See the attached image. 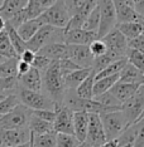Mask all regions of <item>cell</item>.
Returning a JSON list of instances; mask_svg holds the SVG:
<instances>
[{
    "label": "cell",
    "mask_w": 144,
    "mask_h": 147,
    "mask_svg": "<svg viewBox=\"0 0 144 147\" xmlns=\"http://www.w3.org/2000/svg\"><path fill=\"white\" fill-rule=\"evenodd\" d=\"M43 87L57 107L63 106V98L67 89L63 82V76L59 71L58 62H52L49 68L42 74V88Z\"/></svg>",
    "instance_id": "cell-1"
},
{
    "label": "cell",
    "mask_w": 144,
    "mask_h": 147,
    "mask_svg": "<svg viewBox=\"0 0 144 147\" xmlns=\"http://www.w3.org/2000/svg\"><path fill=\"white\" fill-rule=\"evenodd\" d=\"M65 8L68 13L70 20L65 30L72 29H82L86 18L91 10L98 5V1L93 0H72V1H63Z\"/></svg>",
    "instance_id": "cell-2"
},
{
    "label": "cell",
    "mask_w": 144,
    "mask_h": 147,
    "mask_svg": "<svg viewBox=\"0 0 144 147\" xmlns=\"http://www.w3.org/2000/svg\"><path fill=\"white\" fill-rule=\"evenodd\" d=\"M99 116H100V121L102 123V128H104V132H105L106 141L116 140L129 127V123L121 111L110 112V113H100Z\"/></svg>",
    "instance_id": "cell-3"
},
{
    "label": "cell",
    "mask_w": 144,
    "mask_h": 147,
    "mask_svg": "<svg viewBox=\"0 0 144 147\" xmlns=\"http://www.w3.org/2000/svg\"><path fill=\"white\" fill-rule=\"evenodd\" d=\"M20 105L25 106L31 111H55L56 105L48 96L42 94L41 92H32L19 87L16 91Z\"/></svg>",
    "instance_id": "cell-4"
},
{
    "label": "cell",
    "mask_w": 144,
    "mask_h": 147,
    "mask_svg": "<svg viewBox=\"0 0 144 147\" xmlns=\"http://www.w3.org/2000/svg\"><path fill=\"white\" fill-rule=\"evenodd\" d=\"M32 111L25 106H16L8 115L0 117V129H22L28 128Z\"/></svg>",
    "instance_id": "cell-5"
},
{
    "label": "cell",
    "mask_w": 144,
    "mask_h": 147,
    "mask_svg": "<svg viewBox=\"0 0 144 147\" xmlns=\"http://www.w3.org/2000/svg\"><path fill=\"white\" fill-rule=\"evenodd\" d=\"M38 19L43 25H49L57 29H65L68 24L70 16L63 1H55V4L49 6L42 15H39Z\"/></svg>",
    "instance_id": "cell-6"
},
{
    "label": "cell",
    "mask_w": 144,
    "mask_h": 147,
    "mask_svg": "<svg viewBox=\"0 0 144 147\" xmlns=\"http://www.w3.org/2000/svg\"><path fill=\"white\" fill-rule=\"evenodd\" d=\"M144 108V86H140L139 89L130 97L128 101L121 103L120 111L125 116L129 126L136 123Z\"/></svg>",
    "instance_id": "cell-7"
},
{
    "label": "cell",
    "mask_w": 144,
    "mask_h": 147,
    "mask_svg": "<svg viewBox=\"0 0 144 147\" xmlns=\"http://www.w3.org/2000/svg\"><path fill=\"white\" fill-rule=\"evenodd\" d=\"M100 10V23L98 29V39H102L110 30H113L116 25L115 9L111 0L98 1Z\"/></svg>",
    "instance_id": "cell-8"
},
{
    "label": "cell",
    "mask_w": 144,
    "mask_h": 147,
    "mask_svg": "<svg viewBox=\"0 0 144 147\" xmlns=\"http://www.w3.org/2000/svg\"><path fill=\"white\" fill-rule=\"evenodd\" d=\"M56 118L53 121V132L73 135V112L66 106H58L55 108Z\"/></svg>",
    "instance_id": "cell-9"
},
{
    "label": "cell",
    "mask_w": 144,
    "mask_h": 147,
    "mask_svg": "<svg viewBox=\"0 0 144 147\" xmlns=\"http://www.w3.org/2000/svg\"><path fill=\"white\" fill-rule=\"evenodd\" d=\"M116 15V24L133 22H144L134 10V0H115L113 1Z\"/></svg>",
    "instance_id": "cell-10"
},
{
    "label": "cell",
    "mask_w": 144,
    "mask_h": 147,
    "mask_svg": "<svg viewBox=\"0 0 144 147\" xmlns=\"http://www.w3.org/2000/svg\"><path fill=\"white\" fill-rule=\"evenodd\" d=\"M100 40L104 42V44L108 48V52H111L114 54H116L119 58H125V52L128 49V40H126L125 36L116 28L110 30Z\"/></svg>",
    "instance_id": "cell-11"
},
{
    "label": "cell",
    "mask_w": 144,
    "mask_h": 147,
    "mask_svg": "<svg viewBox=\"0 0 144 147\" xmlns=\"http://www.w3.org/2000/svg\"><path fill=\"white\" fill-rule=\"evenodd\" d=\"M31 132L28 128L22 129H0V147H14L28 143Z\"/></svg>",
    "instance_id": "cell-12"
},
{
    "label": "cell",
    "mask_w": 144,
    "mask_h": 147,
    "mask_svg": "<svg viewBox=\"0 0 144 147\" xmlns=\"http://www.w3.org/2000/svg\"><path fill=\"white\" fill-rule=\"evenodd\" d=\"M86 141L91 143L93 147H100L102 143L106 142L105 132L102 128V123L100 121V116L96 113H91L89 116V127H87V135H86Z\"/></svg>",
    "instance_id": "cell-13"
},
{
    "label": "cell",
    "mask_w": 144,
    "mask_h": 147,
    "mask_svg": "<svg viewBox=\"0 0 144 147\" xmlns=\"http://www.w3.org/2000/svg\"><path fill=\"white\" fill-rule=\"evenodd\" d=\"M68 47V59L80 68H92L93 55L89 49V45H67Z\"/></svg>",
    "instance_id": "cell-14"
},
{
    "label": "cell",
    "mask_w": 144,
    "mask_h": 147,
    "mask_svg": "<svg viewBox=\"0 0 144 147\" xmlns=\"http://www.w3.org/2000/svg\"><path fill=\"white\" fill-rule=\"evenodd\" d=\"M95 40H98V34L96 33L86 32L83 29L65 30L66 45H90Z\"/></svg>",
    "instance_id": "cell-15"
},
{
    "label": "cell",
    "mask_w": 144,
    "mask_h": 147,
    "mask_svg": "<svg viewBox=\"0 0 144 147\" xmlns=\"http://www.w3.org/2000/svg\"><path fill=\"white\" fill-rule=\"evenodd\" d=\"M37 54L46 57L52 62H61L68 59V47L63 43H49L39 49Z\"/></svg>",
    "instance_id": "cell-16"
},
{
    "label": "cell",
    "mask_w": 144,
    "mask_h": 147,
    "mask_svg": "<svg viewBox=\"0 0 144 147\" xmlns=\"http://www.w3.org/2000/svg\"><path fill=\"white\" fill-rule=\"evenodd\" d=\"M18 83L20 88L28 89L32 92L42 91V74L37 69L31 68V71L24 76L18 77Z\"/></svg>",
    "instance_id": "cell-17"
},
{
    "label": "cell",
    "mask_w": 144,
    "mask_h": 147,
    "mask_svg": "<svg viewBox=\"0 0 144 147\" xmlns=\"http://www.w3.org/2000/svg\"><path fill=\"white\" fill-rule=\"evenodd\" d=\"M56 0H28L24 13L27 16V20H33L37 19L39 15H42L49 6L55 4Z\"/></svg>",
    "instance_id": "cell-18"
},
{
    "label": "cell",
    "mask_w": 144,
    "mask_h": 147,
    "mask_svg": "<svg viewBox=\"0 0 144 147\" xmlns=\"http://www.w3.org/2000/svg\"><path fill=\"white\" fill-rule=\"evenodd\" d=\"M89 113L86 112H73V136L80 142L86 141L89 127Z\"/></svg>",
    "instance_id": "cell-19"
},
{
    "label": "cell",
    "mask_w": 144,
    "mask_h": 147,
    "mask_svg": "<svg viewBox=\"0 0 144 147\" xmlns=\"http://www.w3.org/2000/svg\"><path fill=\"white\" fill-rule=\"evenodd\" d=\"M139 87H140L139 84H128V83L116 82L115 84L111 87V89H110L109 92L111 93L120 103H124L138 91Z\"/></svg>",
    "instance_id": "cell-20"
},
{
    "label": "cell",
    "mask_w": 144,
    "mask_h": 147,
    "mask_svg": "<svg viewBox=\"0 0 144 147\" xmlns=\"http://www.w3.org/2000/svg\"><path fill=\"white\" fill-rule=\"evenodd\" d=\"M92 72V68H81L75 72H71L63 78L65 87L67 91H75L81 83L87 78V76Z\"/></svg>",
    "instance_id": "cell-21"
},
{
    "label": "cell",
    "mask_w": 144,
    "mask_h": 147,
    "mask_svg": "<svg viewBox=\"0 0 144 147\" xmlns=\"http://www.w3.org/2000/svg\"><path fill=\"white\" fill-rule=\"evenodd\" d=\"M27 0H4L0 6V16L5 22L10 20L16 13H19L27 5Z\"/></svg>",
    "instance_id": "cell-22"
},
{
    "label": "cell",
    "mask_w": 144,
    "mask_h": 147,
    "mask_svg": "<svg viewBox=\"0 0 144 147\" xmlns=\"http://www.w3.org/2000/svg\"><path fill=\"white\" fill-rule=\"evenodd\" d=\"M143 73H140L136 68L126 63L125 67L121 69L119 74V81L120 83H128V84H143Z\"/></svg>",
    "instance_id": "cell-23"
},
{
    "label": "cell",
    "mask_w": 144,
    "mask_h": 147,
    "mask_svg": "<svg viewBox=\"0 0 144 147\" xmlns=\"http://www.w3.org/2000/svg\"><path fill=\"white\" fill-rule=\"evenodd\" d=\"M115 28L125 36L126 40H132L144 33V22L123 23V24H116Z\"/></svg>",
    "instance_id": "cell-24"
},
{
    "label": "cell",
    "mask_w": 144,
    "mask_h": 147,
    "mask_svg": "<svg viewBox=\"0 0 144 147\" xmlns=\"http://www.w3.org/2000/svg\"><path fill=\"white\" fill-rule=\"evenodd\" d=\"M28 129L32 135L34 136H42V135H47V133H55L53 132V125L49 122H46L43 119L34 117L32 115L31 119L28 123Z\"/></svg>",
    "instance_id": "cell-25"
},
{
    "label": "cell",
    "mask_w": 144,
    "mask_h": 147,
    "mask_svg": "<svg viewBox=\"0 0 144 147\" xmlns=\"http://www.w3.org/2000/svg\"><path fill=\"white\" fill-rule=\"evenodd\" d=\"M93 84H95V73L91 72L87 78L75 89V94L81 99H93Z\"/></svg>",
    "instance_id": "cell-26"
},
{
    "label": "cell",
    "mask_w": 144,
    "mask_h": 147,
    "mask_svg": "<svg viewBox=\"0 0 144 147\" xmlns=\"http://www.w3.org/2000/svg\"><path fill=\"white\" fill-rule=\"evenodd\" d=\"M42 25L43 24L41 23V20L37 18V19H33V20H28V22L23 23V24L16 29V32H18L19 36L27 43L37 32L39 30V28H41Z\"/></svg>",
    "instance_id": "cell-27"
},
{
    "label": "cell",
    "mask_w": 144,
    "mask_h": 147,
    "mask_svg": "<svg viewBox=\"0 0 144 147\" xmlns=\"http://www.w3.org/2000/svg\"><path fill=\"white\" fill-rule=\"evenodd\" d=\"M120 74V73H119ZM119 74H114L105 78H100L95 81L93 84V97H98L102 93H106L111 89V87L119 81Z\"/></svg>",
    "instance_id": "cell-28"
},
{
    "label": "cell",
    "mask_w": 144,
    "mask_h": 147,
    "mask_svg": "<svg viewBox=\"0 0 144 147\" xmlns=\"http://www.w3.org/2000/svg\"><path fill=\"white\" fill-rule=\"evenodd\" d=\"M6 23V22H5ZM5 32L6 34H8V38H9V42H10V44L13 47V49H14V52L16 53V55H20L23 52L27 49V45H25V42L23 40V39L19 36L18 32H16V29L12 28L9 24H5Z\"/></svg>",
    "instance_id": "cell-29"
},
{
    "label": "cell",
    "mask_w": 144,
    "mask_h": 147,
    "mask_svg": "<svg viewBox=\"0 0 144 147\" xmlns=\"http://www.w3.org/2000/svg\"><path fill=\"white\" fill-rule=\"evenodd\" d=\"M120 59H123V58H119L118 55L114 54V53H111V52H106L105 54H102L100 57H96V58L93 59L92 72L95 73V74H98V73L104 71L108 65L111 64V63L116 62V61H120Z\"/></svg>",
    "instance_id": "cell-30"
},
{
    "label": "cell",
    "mask_w": 144,
    "mask_h": 147,
    "mask_svg": "<svg viewBox=\"0 0 144 147\" xmlns=\"http://www.w3.org/2000/svg\"><path fill=\"white\" fill-rule=\"evenodd\" d=\"M29 147H56V133L34 136L31 133Z\"/></svg>",
    "instance_id": "cell-31"
},
{
    "label": "cell",
    "mask_w": 144,
    "mask_h": 147,
    "mask_svg": "<svg viewBox=\"0 0 144 147\" xmlns=\"http://www.w3.org/2000/svg\"><path fill=\"white\" fill-rule=\"evenodd\" d=\"M135 138H136V125L134 123V125L129 126L128 128L116 138V143H118V147H125V146L133 147L134 142H135Z\"/></svg>",
    "instance_id": "cell-32"
},
{
    "label": "cell",
    "mask_w": 144,
    "mask_h": 147,
    "mask_svg": "<svg viewBox=\"0 0 144 147\" xmlns=\"http://www.w3.org/2000/svg\"><path fill=\"white\" fill-rule=\"evenodd\" d=\"M125 59L130 65H133L134 68H136L140 73L144 74V54L138 51L128 48L125 52Z\"/></svg>",
    "instance_id": "cell-33"
},
{
    "label": "cell",
    "mask_w": 144,
    "mask_h": 147,
    "mask_svg": "<svg viewBox=\"0 0 144 147\" xmlns=\"http://www.w3.org/2000/svg\"><path fill=\"white\" fill-rule=\"evenodd\" d=\"M99 23H100V10H99V4H98L91 10V13L89 14L87 18H86L82 29L86 32H92V33H96V34H98Z\"/></svg>",
    "instance_id": "cell-34"
},
{
    "label": "cell",
    "mask_w": 144,
    "mask_h": 147,
    "mask_svg": "<svg viewBox=\"0 0 144 147\" xmlns=\"http://www.w3.org/2000/svg\"><path fill=\"white\" fill-rule=\"evenodd\" d=\"M126 63H128V62H126L125 58H123V59H120V61H116V62L111 63V64L106 67L104 71L98 73V74H95V81H96V79H100V78H105V77L114 76V74H119V73L121 72V69L125 67Z\"/></svg>",
    "instance_id": "cell-35"
},
{
    "label": "cell",
    "mask_w": 144,
    "mask_h": 147,
    "mask_svg": "<svg viewBox=\"0 0 144 147\" xmlns=\"http://www.w3.org/2000/svg\"><path fill=\"white\" fill-rule=\"evenodd\" d=\"M19 58H10L0 64V79L12 78V77H18L16 74V63Z\"/></svg>",
    "instance_id": "cell-36"
},
{
    "label": "cell",
    "mask_w": 144,
    "mask_h": 147,
    "mask_svg": "<svg viewBox=\"0 0 144 147\" xmlns=\"http://www.w3.org/2000/svg\"><path fill=\"white\" fill-rule=\"evenodd\" d=\"M20 105L19 98L16 96V93H12V94L5 96L4 98L0 101V116L8 115L9 112H12L16 106Z\"/></svg>",
    "instance_id": "cell-37"
},
{
    "label": "cell",
    "mask_w": 144,
    "mask_h": 147,
    "mask_svg": "<svg viewBox=\"0 0 144 147\" xmlns=\"http://www.w3.org/2000/svg\"><path fill=\"white\" fill-rule=\"evenodd\" d=\"M0 55L5 57V58L10 59V58H19L16 55V53L14 52L13 47L9 42V38H8V34L6 32H1L0 33Z\"/></svg>",
    "instance_id": "cell-38"
},
{
    "label": "cell",
    "mask_w": 144,
    "mask_h": 147,
    "mask_svg": "<svg viewBox=\"0 0 144 147\" xmlns=\"http://www.w3.org/2000/svg\"><path fill=\"white\" fill-rule=\"evenodd\" d=\"M80 142L73 135L56 133V147H77Z\"/></svg>",
    "instance_id": "cell-39"
},
{
    "label": "cell",
    "mask_w": 144,
    "mask_h": 147,
    "mask_svg": "<svg viewBox=\"0 0 144 147\" xmlns=\"http://www.w3.org/2000/svg\"><path fill=\"white\" fill-rule=\"evenodd\" d=\"M93 101H96L98 103H100V105L106 106V107H120L121 106V103H120L110 92L102 93V94H100L98 97H93Z\"/></svg>",
    "instance_id": "cell-40"
},
{
    "label": "cell",
    "mask_w": 144,
    "mask_h": 147,
    "mask_svg": "<svg viewBox=\"0 0 144 147\" xmlns=\"http://www.w3.org/2000/svg\"><path fill=\"white\" fill-rule=\"evenodd\" d=\"M51 63H52V61L47 59L46 57L35 54V58H34V61H33V63H32V68L37 69V71L41 73V74H43V73H44L47 69L49 68Z\"/></svg>",
    "instance_id": "cell-41"
},
{
    "label": "cell",
    "mask_w": 144,
    "mask_h": 147,
    "mask_svg": "<svg viewBox=\"0 0 144 147\" xmlns=\"http://www.w3.org/2000/svg\"><path fill=\"white\" fill-rule=\"evenodd\" d=\"M89 49H90V52H91V54L93 55V58L105 54V53L108 52V48H106V45L104 44V42L100 40V39H98V40H95V42H92L91 44L89 45Z\"/></svg>",
    "instance_id": "cell-42"
},
{
    "label": "cell",
    "mask_w": 144,
    "mask_h": 147,
    "mask_svg": "<svg viewBox=\"0 0 144 147\" xmlns=\"http://www.w3.org/2000/svg\"><path fill=\"white\" fill-rule=\"evenodd\" d=\"M58 65H59V71H61L63 78H65L67 74H70L71 72H75V71H77V69H81L78 65H76L75 63H73L72 61H70V59H65V61L58 62Z\"/></svg>",
    "instance_id": "cell-43"
},
{
    "label": "cell",
    "mask_w": 144,
    "mask_h": 147,
    "mask_svg": "<svg viewBox=\"0 0 144 147\" xmlns=\"http://www.w3.org/2000/svg\"><path fill=\"white\" fill-rule=\"evenodd\" d=\"M128 48L138 51L142 54H144V33L139 36H136V38L132 39V40H128Z\"/></svg>",
    "instance_id": "cell-44"
},
{
    "label": "cell",
    "mask_w": 144,
    "mask_h": 147,
    "mask_svg": "<svg viewBox=\"0 0 144 147\" xmlns=\"http://www.w3.org/2000/svg\"><path fill=\"white\" fill-rule=\"evenodd\" d=\"M136 138L133 147H143L144 146V118L136 122Z\"/></svg>",
    "instance_id": "cell-45"
},
{
    "label": "cell",
    "mask_w": 144,
    "mask_h": 147,
    "mask_svg": "<svg viewBox=\"0 0 144 147\" xmlns=\"http://www.w3.org/2000/svg\"><path fill=\"white\" fill-rule=\"evenodd\" d=\"M32 115L34 117L43 119L46 122H49L53 125V121L56 118V112L55 111H32Z\"/></svg>",
    "instance_id": "cell-46"
},
{
    "label": "cell",
    "mask_w": 144,
    "mask_h": 147,
    "mask_svg": "<svg viewBox=\"0 0 144 147\" xmlns=\"http://www.w3.org/2000/svg\"><path fill=\"white\" fill-rule=\"evenodd\" d=\"M34 58H35V53L29 51V49H25V51L19 55V61L27 63V64H29L31 67H32V63H33V61H34Z\"/></svg>",
    "instance_id": "cell-47"
},
{
    "label": "cell",
    "mask_w": 144,
    "mask_h": 147,
    "mask_svg": "<svg viewBox=\"0 0 144 147\" xmlns=\"http://www.w3.org/2000/svg\"><path fill=\"white\" fill-rule=\"evenodd\" d=\"M31 68L32 67L29 64H27V63L22 62V61H18V63H16V74H18V77L24 76L25 73H28L31 71Z\"/></svg>",
    "instance_id": "cell-48"
},
{
    "label": "cell",
    "mask_w": 144,
    "mask_h": 147,
    "mask_svg": "<svg viewBox=\"0 0 144 147\" xmlns=\"http://www.w3.org/2000/svg\"><path fill=\"white\" fill-rule=\"evenodd\" d=\"M134 10L140 18L144 19V0H134Z\"/></svg>",
    "instance_id": "cell-49"
},
{
    "label": "cell",
    "mask_w": 144,
    "mask_h": 147,
    "mask_svg": "<svg viewBox=\"0 0 144 147\" xmlns=\"http://www.w3.org/2000/svg\"><path fill=\"white\" fill-rule=\"evenodd\" d=\"M100 147H118L116 140H111V141H106L105 143H102Z\"/></svg>",
    "instance_id": "cell-50"
},
{
    "label": "cell",
    "mask_w": 144,
    "mask_h": 147,
    "mask_svg": "<svg viewBox=\"0 0 144 147\" xmlns=\"http://www.w3.org/2000/svg\"><path fill=\"white\" fill-rule=\"evenodd\" d=\"M5 24H6V23H5V20H4V19H3V18H1V16H0V33L5 30Z\"/></svg>",
    "instance_id": "cell-51"
},
{
    "label": "cell",
    "mask_w": 144,
    "mask_h": 147,
    "mask_svg": "<svg viewBox=\"0 0 144 147\" xmlns=\"http://www.w3.org/2000/svg\"><path fill=\"white\" fill-rule=\"evenodd\" d=\"M77 147H93V146L91 145V143H89L87 141H83V142L80 143V145H78Z\"/></svg>",
    "instance_id": "cell-52"
},
{
    "label": "cell",
    "mask_w": 144,
    "mask_h": 147,
    "mask_svg": "<svg viewBox=\"0 0 144 147\" xmlns=\"http://www.w3.org/2000/svg\"><path fill=\"white\" fill-rule=\"evenodd\" d=\"M6 59H8V58H5V57L0 55V64H3V63H4V62L6 61Z\"/></svg>",
    "instance_id": "cell-53"
},
{
    "label": "cell",
    "mask_w": 144,
    "mask_h": 147,
    "mask_svg": "<svg viewBox=\"0 0 144 147\" xmlns=\"http://www.w3.org/2000/svg\"><path fill=\"white\" fill-rule=\"evenodd\" d=\"M144 118V108H143V112H142V115H140V117H139V118H138V121H136V122H139V121H142V119Z\"/></svg>",
    "instance_id": "cell-54"
},
{
    "label": "cell",
    "mask_w": 144,
    "mask_h": 147,
    "mask_svg": "<svg viewBox=\"0 0 144 147\" xmlns=\"http://www.w3.org/2000/svg\"><path fill=\"white\" fill-rule=\"evenodd\" d=\"M14 147H29V142L24 143V145H19V146H14Z\"/></svg>",
    "instance_id": "cell-55"
},
{
    "label": "cell",
    "mask_w": 144,
    "mask_h": 147,
    "mask_svg": "<svg viewBox=\"0 0 144 147\" xmlns=\"http://www.w3.org/2000/svg\"><path fill=\"white\" fill-rule=\"evenodd\" d=\"M1 4H3V1H0V6H1Z\"/></svg>",
    "instance_id": "cell-56"
},
{
    "label": "cell",
    "mask_w": 144,
    "mask_h": 147,
    "mask_svg": "<svg viewBox=\"0 0 144 147\" xmlns=\"http://www.w3.org/2000/svg\"><path fill=\"white\" fill-rule=\"evenodd\" d=\"M125 147H132V146H125Z\"/></svg>",
    "instance_id": "cell-57"
},
{
    "label": "cell",
    "mask_w": 144,
    "mask_h": 147,
    "mask_svg": "<svg viewBox=\"0 0 144 147\" xmlns=\"http://www.w3.org/2000/svg\"><path fill=\"white\" fill-rule=\"evenodd\" d=\"M143 147H144V146H143Z\"/></svg>",
    "instance_id": "cell-58"
}]
</instances>
